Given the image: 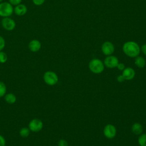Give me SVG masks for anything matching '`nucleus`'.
Returning <instances> with one entry per match:
<instances>
[{
	"mask_svg": "<svg viewBox=\"0 0 146 146\" xmlns=\"http://www.w3.org/2000/svg\"><path fill=\"white\" fill-rule=\"evenodd\" d=\"M122 48L124 53L131 58H135L139 56L140 52V47L137 43L133 41L125 42Z\"/></svg>",
	"mask_w": 146,
	"mask_h": 146,
	"instance_id": "obj_1",
	"label": "nucleus"
},
{
	"mask_svg": "<svg viewBox=\"0 0 146 146\" xmlns=\"http://www.w3.org/2000/svg\"><path fill=\"white\" fill-rule=\"evenodd\" d=\"M88 67L92 72L94 74H100L103 71L104 64L101 60L99 59H93L89 62Z\"/></svg>",
	"mask_w": 146,
	"mask_h": 146,
	"instance_id": "obj_2",
	"label": "nucleus"
},
{
	"mask_svg": "<svg viewBox=\"0 0 146 146\" xmlns=\"http://www.w3.org/2000/svg\"><path fill=\"white\" fill-rule=\"evenodd\" d=\"M14 13V7L9 2L0 3V17H10Z\"/></svg>",
	"mask_w": 146,
	"mask_h": 146,
	"instance_id": "obj_3",
	"label": "nucleus"
},
{
	"mask_svg": "<svg viewBox=\"0 0 146 146\" xmlns=\"http://www.w3.org/2000/svg\"><path fill=\"white\" fill-rule=\"evenodd\" d=\"M43 80L47 84L50 86H54L58 83V76L54 72L48 71L44 74Z\"/></svg>",
	"mask_w": 146,
	"mask_h": 146,
	"instance_id": "obj_4",
	"label": "nucleus"
},
{
	"mask_svg": "<svg viewBox=\"0 0 146 146\" xmlns=\"http://www.w3.org/2000/svg\"><path fill=\"white\" fill-rule=\"evenodd\" d=\"M1 24L3 29L7 31H12L16 26L15 21L10 17L3 18L1 19Z\"/></svg>",
	"mask_w": 146,
	"mask_h": 146,
	"instance_id": "obj_5",
	"label": "nucleus"
},
{
	"mask_svg": "<svg viewBox=\"0 0 146 146\" xmlns=\"http://www.w3.org/2000/svg\"><path fill=\"white\" fill-rule=\"evenodd\" d=\"M103 133L106 137L112 139L116 135V128L111 124H107L103 129Z\"/></svg>",
	"mask_w": 146,
	"mask_h": 146,
	"instance_id": "obj_6",
	"label": "nucleus"
},
{
	"mask_svg": "<svg viewBox=\"0 0 146 146\" xmlns=\"http://www.w3.org/2000/svg\"><path fill=\"white\" fill-rule=\"evenodd\" d=\"M104 64L108 68H113L116 67L119 63V60L117 57L113 55H108L104 60Z\"/></svg>",
	"mask_w": 146,
	"mask_h": 146,
	"instance_id": "obj_7",
	"label": "nucleus"
},
{
	"mask_svg": "<svg viewBox=\"0 0 146 146\" xmlns=\"http://www.w3.org/2000/svg\"><path fill=\"white\" fill-rule=\"evenodd\" d=\"M102 52L107 56L112 55L115 51V47L113 43L109 41L104 42L101 47Z\"/></svg>",
	"mask_w": 146,
	"mask_h": 146,
	"instance_id": "obj_8",
	"label": "nucleus"
},
{
	"mask_svg": "<svg viewBox=\"0 0 146 146\" xmlns=\"http://www.w3.org/2000/svg\"><path fill=\"white\" fill-rule=\"evenodd\" d=\"M43 128L42 121L38 119H34L31 120L29 124V128L33 132H39Z\"/></svg>",
	"mask_w": 146,
	"mask_h": 146,
	"instance_id": "obj_9",
	"label": "nucleus"
},
{
	"mask_svg": "<svg viewBox=\"0 0 146 146\" xmlns=\"http://www.w3.org/2000/svg\"><path fill=\"white\" fill-rule=\"evenodd\" d=\"M27 12V6L23 3H20L15 6L14 8V13L15 15L18 16H23Z\"/></svg>",
	"mask_w": 146,
	"mask_h": 146,
	"instance_id": "obj_10",
	"label": "nucleus"
},
{
	"mask_svg": "<svg viewBox=\"0 0 146 146\" xmlns=\"http://www.w3.org/2000/svg\"><path fill=\"white\" fill-rule=\"evenodd\" d=\"M41 43L38 39H32L30 41L28 47L29 50L32 52H37L41 48Z\"/></svg>",
	"mask_w": 146,
	"mask_h": 146,
	"instance_id": "obj_11",
	"label": "nucleus"
},
{
	"mask_svg": "<svg viewBox=\"0 0 146 146\" xmlns=\"http://www.w3.org/2000/svg\"><path fill=\"white\" fill-rule=\"evenodd\" d=\"M122 75L125 80H130L134 78L135 76V71L131 67H125L123 70Z\"/></svg>",
	"mask_w": 146,
	"mask_h": 146,
	"instance_id": "obj_12",
	"label": "nucleus"
},
{
	"mask_svg": "<svg viewBox=\"0 0 146 146\" xmlns=\"http://www.w3.org/2000/svg\"><path fill=\"white\" fill-rule=\"evenodd\" d=\"M132 132L136 135H141L143 131V127L139 123H135L132 124L131 127Z\"/></svg>",
	"mask_w": 146,
	"mask_h": 146,
	"instance_id": "obj_13",
	"label": "nucleus"
},
{
	"mask_svg": "<svg viewBox=\"0 0 146 146\" xmlns=\"http://www.w3.org/2000/svg\"><path fill=\"white\" fill-rule=\"evenodd\" d=\"M135 64L139 68H143L145 66L146 62L144 58H143L142 56H137L135 57Z\"/></svg>",
	"mask_w": 146,
	"mask_h": 146,
	"instance_id": "obj_14",
	"label": "nucleus"
},
{
	"mask_svg": "<svg viewBox=\"0 0 146 146\" xmlns=\"http://www.w3.org/2000/svg\"><path fill=\"white\" fill-rule=\"evenodd\" d=\"M5 100L9 104H13L16 102L17 98L14 94L12 93H9L5 95Z\"/></svg>",
	"mask_w": 146,
	"mask_h": 146,
	"instance_id": "obj_15",
	"label": "nucleus"
},
{
	"mask_svg": "<svg viewBox=\"0 0 146 146\" xmlns=\"http://www.w3.org/2000/svg\"><path fill=\"white\" fill-rule=\"evenodd\" d=\"M137 141L140 146H146V133L141 134Z\"/></svg>",
	"mask_w": 146,
	"mask_h": 146,
	"instance_id": "obj_16",
	"label": "nucleus"
},
{
	"mask_svg": "<svg viewBox=\"0 0 146 146\" xmlns=\"http://www.w3.org/2000/svg\"><path fill=\"white\" fill-rule=\"evenodd\" d=\"M20 135L23 137H27L30 134V129L28 128L23 127L19 131Z\"/></svg>",
	"mask_w": 146,
	"mask_h": 146,
	"instance_id": "obj_17",
	"label": "nucleus"
},
{
	"mask_svg": "<svg viewBox=\"0 0 146 146\" xmlns=\"http://www.w3.org/2000/svg\"><path fill=\"white\" fill-rule=\"evenodd\" d=\"M6 92V87L5 83L2 82H0V98L3 96Z\"/></svg>",
	"mask_w": 146,
	"mask_h": 146,
	"instance_id": "obj_18",
	"label": "nucleus"
},
{
	"mask_svg": "<svg viewBox=\"0 0 146 146\" xmlns=\"http://www.w3.org/2000/svg\"><path fill=\"white\" fill-rule=\"evenodd\" d=\"M7 60V54L2 51H0V63H5Z\"/></svg>",
	"mask_w": 146,
	"mask_h": 146,
	"instance_id": "obj_19",
	"label": "nucleus"
},
{
	"mask_svg": "<svg viewBox=\"0 0 146 146\" xmlns=\"http://www.w3.org/2000/svg\"><path fill=\"white\" fill-rule=\"evenodd\" d=\"M5 44H6V42L4 38L2 36L0 35V51H2L5 48Z\"/></svg>",
	"mask_w": 146,
	"mask_h": 146,
	"instance_id": "obj_20",
	"label": "nucleus"
},
{
	"mask_svg": "<svg viewBox=\"0 0 146 146\" xmlns=\"http://www.w3.org/2000/svg\"><path fill=\"white\" fill-rule=\"evenodd\" d=\"M58 146H68V142L64 139H60L58 143Z\"/></svg>",
	"mask_w": 146,
	"mask_h": 146,
	"instance_id": "obj_21",
	"label": "nucleus"
},
{
	"mask_svg": "<svg viewBox=\"0 0 146 146\" xmlns=\"http://www.w3.org/2000/svg\"><path fill=\"white\" fill-rule=\"evenodd\" d=\"M22 0H9V2L13 6H15L20 3H21Z\"/></svg>",
	"mask_w": 146,
	"mask_h": 146,
	"instance_id": "obj_22",
	"label": "nucleus"
},
{
	"mask_svg": "<svg viewBox=\"0 0 146 146\" xmlns=\"http://www.w3.org/2000/svg\"><path fill=\"white\" fill-rule=\"evenodd\" d=\"M46 0H32L33 3L36 6H41L44 2Z\"/></svg>",
	"mask_w": 146,
	"mask_h": 146,
	"instance_id": "obj_23",
	"label": "nucleus"
},
{
	"mask_svg": "<svg viewBox=\"0 0 146 146\" xmlns=\"http://www.w3.org/2000/svg\"><path fill=\"white\" fill-rule=\"evenodd\" d=\"M116 67L117 68V69H118L119 70H120V71H123V70L125 68L124 64L123 63H119L117 64Z\"/></svg>",
	"mask_w": 146,
	"mask_h": 146,
	"instance_id": "obj_24",
	"label": "nucleus"
},
{
	"mask_svg": "<svg viewBox=\"0 0 146 146\" xmlns=\"http://www.w3.org/2000/svg\"><path fill=\"white\" fill-rule=\"evenodd\" d=\"M6 140L3 136L0 135V146H5Z\"/></svg>",
	"mask_w": 146,
	"mask_h": 146,
	"instance_id": "obj_25",
	"label": "nucleus"
},
{
	"mask_svg": "<svg viewBox=\"0 0 146 146\" xmlns=\"http://www.w3.org/2000/svg\"><path fill=\"white\" fill-rule=\"evenodd\" d=\"M116 79H117V81L118 82H120V83H121V82H124V81L125 80L122 74H121V75H119V76H117Z\"/></svg>",
	"mask_w": 146,
	"mask_h": 146,
	"instance_id": "obj_26",
	"label": "nucleus"
},
{
	"mask_svg": "<svg viewBox=\"0 0 146 146\" xmlns=\"http://www.w3.org/2000/svg\"><path fill=\"white\" fill-rule=\"evenodd\" d=\"M140 50L142 51V52H143L145 55H146V43L141 46V48H140Z\"/></svg>",
	"mask_w": 146,
	"mask_h": 146,
	"instance_id": "obj_27",
	"label": "nucleus"
},
{
	"mask_svg": "<svg viewBox=\"0 0 146 146\" xmlns=\"http://www.w3.org/2000/svg\"><path fill=\"white\" fill-rule=\"evenodd\" d=\"M3 0H0V3L2 2H3Z\"/></svg>",
	"mask_w": 146,
	"mask_h": 146,
	"instance_id": "obj_28",
	"label": "nucleus"
}]
</instances>
